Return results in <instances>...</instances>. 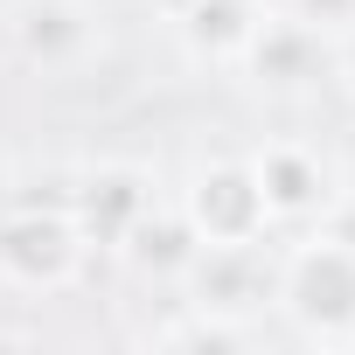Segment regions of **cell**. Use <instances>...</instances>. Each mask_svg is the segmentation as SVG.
<instances>
[{
  "mask_svg": "<svg viewBox=\"0 0 355 355\" xmlns=\"http://www.w3.org/2000/svg\"><path fill=\"white\" fill-rule=\"evenodd\" d=\"M272 300L306 341H355V237L327 216L272 265Z\"/></svg>",
  "mask_w": 355,
  "mask_h": 355,
  "instance_id": "1",
  "label": "cell"
},
{
  "mask_svg": "<svg viewBox=\"0 0 355 355\" xmlns=\"http://www.w3.org/2000/svg\"><path fill=\"white\" fill-rule=\"evenodd\" d=\"M84 258H91V244H84L70 202L63 209L21 202L0 216V279L15 293H63V286H77Z\"/></svg>",
  "mask_w": 355,
  "mask_h": 355,
  "instance_id": "2",
  "label": "cell"
},
{
  "mask_svg": "<svg viewBox=\"0 0 355 355\" xmlns=\"http://www.w3.org/2000/svg\"><path fill=\"white\" fill-rule=\"evenodd\" d=\"M8 49L35 77H84L105 56V15L91 0H8Z\"/></svg>",
  "mask_w": 355,
  "mask_h": 355,
  "instance_id": "3",
  "label": "cell"
},
{
  "mask_svg": "<svg viewBox=\"0 0 355 355\" xmlns=\"http://www.w3.org/2000/svg\"><path fill=\"white\" fill-rule=\"evenodd\" d=\"M174 209H182V223L196 230V244H230V251L265 244L279 230L272 209H265V189H258L251 160H202Z\"/></svg>",
  "mask_w": 355,
  "mask_h": 355,
  "instance_id": "4",
  "label": "cell"
},
{
  "mask_svg": "<svg viewBox=\"0 0 355 355\" xmlns=\"http://www.w3.org/2000/svg\"><path fill=\"white\" fill-rule=\"evenodd\" d=\"M230 70H244L265 98H306L334 70V35L313 28L306 15H293V8L286 15H258V28H251V42H244V56Z\"/></svg>",
  "mask_w": 355,
  "mask_h": 355,
  "instance_id": "5",
  "label": "cell"
},
{
  "mask_svg": "<svg viewBox=\"0 0 355 355\" xmlns=\"http://www.w3.org/2000/svg\"><path fill=\"white\" fill-rule=\"evenodd\" d=\"M153 209H160V189H153V174L132 167V160H105V167H91L84 182L70 189V216H77L84 244L91 251H112V258L132 244V230Z\"/></svg>",
  "mask_w": 355,
  "mask_h": 355,
  "instance_id": "6",
  "label": "cell"
},
{
  "mask_svg": "<svg viewBox=\"0 0 355 355\" xmlns=\"http://www.w3.org/2000/svg\"><path fill=\"white\" fill-rule=\"evenodd\" d=\"M251 167H258V189H265V209H272V223H327L334 216V167L320 160V146H306V139H265L258 153H251Z\"/></svg>",
  "mask_w": 355,
  "mask_h": 355,
  "instance_id": "7",
  "label": "cell"
},
{
  "mask_svg": "<svg viewBox=\"0 0 355 355\" xmlns=\"http://www.w3.org/2000/svg\"><path fill=\"white\" fill-rule=\"evenodd\" d=\"M258 15H265L258 0H196V8L174 21V35L189 42L196 63H237L251 28H258Z\"/></svg>",
  "mask_w": 355,
  "mask_h": 355,
  "instance_id": "8",
  "label": "cell"
},
{
  "mask_svg": "<svg viewBox=\"0 0 355 355\" xmlns=\"http://www.w3.org/2000/svg\"><path fill=\"white\" fill-rule=\"evenodd\" d=\"M293 15H306L313 28L341 35V28H355V0H293Z\"/></svg>",
  "mask_w": 355,
  "mask_h": 355,
  "instance_id": "9",
  "label": "cell"
},
{
  "mask_svg": "<svg viewBox=\"0 0 355 355\" xmlns=\"http://www.w3.org/2000/svg\"><path fill=\"white\" fill-rule=\"evenodd\" d=\"M334 77H341V91L355 98V28H341V35H334Z\"/></svg>",
  "mask_w": 355,
  "mask_h": 355,
  "instance_id": "10",
  "label": "cell"
},
{
  "mask_svg": "<svg viewBox=\"0 0 355 355\" xmlns=\"http://www.w3.org/2000/svg\"><path fill=\"white\" fill-rule=\"evenodd\" d=\"M146 8H153V15H160V21H167V28H174V21H182V15H189V8H196V0H146Z\"/></svg>",
  "mask_w": 355,
  "mask_h": 355,
  "instance_id": "11",
  "label": "cell"
}]
</instances>
